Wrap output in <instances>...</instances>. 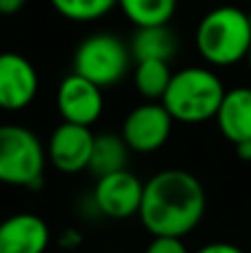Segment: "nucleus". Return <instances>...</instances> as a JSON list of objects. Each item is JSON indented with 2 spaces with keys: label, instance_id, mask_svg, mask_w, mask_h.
I'll return each mask as SVG.
<instances>
[{
  "label": "nucleus",
  "instance_id": "obj_1",
  "mask_svg": "<svg viewBox=\"0 0 251 253\" xmlns=\"http://www.w3.org/2000/svg\"><path fill=\"white\" fill-rule=\"evenodd\" d=\"M205 211L203 182L185 169H165L145 182L138 218L151 236L185 238L203 222Z\"/></svg>",
  "mask_w": 251,
  "mask_h": 253
},
{
  "label": "nucleus",
  "instance_id": "obj_2",
  "mask_svg": "<svg viewBox=\"0 0 251 253\" xmlns=\"http://www.w3.org/2000/svg\"><path fill=\"white\" fill-rule=\"evenodd\" d=\"M227 89L222 80L205 67H185L171 76L163 105L173 120L185 125H200L216 118Z\"/></svg>",
  "mask_w": 251,
  "mask_h": 253
},
{
  "label": "nucleus",
  "instance_id": "obj_3",
  "mask_svg": "<svg viewBox=\"0 0 251 253\" xmlns=\"http://www.w3.org/2000/svg\"><path fill=\"white\" fill-rule=\"evenodd\" d=\"M198 51L209 65L229 67L245 60L251 47L249 13L238 7L211 9L196 31Z\"/></svg>",
  "mask_w": 251,
  "mask_h": 253
},
{
  "label": "nucleus",
  "instance_id": "obj_4",
  "mask_svg": "<svg viewBox=\"0 0 251 253\" xmlns=\"http://www.w3.org/2000/svg\"><path fill=\"white\" fill-rule=\"evenodd\" d=\"M47 149L31 129L0 125V184L38 189L44 178Z\"/></svg>",
  "mask_w": 251,
  "mask_h": 253
},
{
  "label": "nucleus",
  "instance_id": "obj_5",
  "mask_svg": "<svg viewBox=\"0 0 251 253\" xmlns=\"http://www.w3.org/2000/svg\"><path fill=\"white\" fill-rule=\"evenodd\" d=\"M131 49L114 34H96L84 38L74 53V71L98 87L120 83L131 65Z\"/></svg>",
  "mask_w": 251,
  "mask_h": 253
},
{
  "label": "nucleus",
  "instance_id": "obj_6",
  "mask_svg": "<svg viewBox=\"0 0 251 253\" xmlns=\"http://www.w3.org/2000/svg\"><path fill=\"white\" fill-rule=\"evenodd\" d=\"M176 120L160 100H147L127 114L120 135L136 153H154L165 147Z\"/></svg>",
  "mask_w": 251,
  "mask_h": 253
},
{
  "label": "nucleus",
  "instance_id": "obj_7",
  "mask_svg": "<svg viewBox=\"0 0 251 253\" xmlns=\"http://www.w3.org/2000/svg\"><path fill=\"white\" fill-rule=\"evenodd\" d=\"M142 191H145V182L131 171L123 169L98 178L93 187V205L107 218L125 220L138 215Z\"/></svg>",
  "mask_w": 251,
  "mask_h": 253
},
{
  "label": "nucleus",
  "instance_id": "obj_8",
  "mask_svg": "<svg viewBox=\"0 0 251 253\" xmlns=\"http://www.w3.org/2000/svg\"><path fill=\"white\" fill-rule=\"evenodd\" d=\"M93 135L91 126L65 123L53 129L47 144V160L56 167L60 173H80L89 169L93 153Z\"/></svg>",
  "mask_w": 251,
  "mask_h": 253
},
{
  "label": "nucleus",
  "instance_id": "obj_9",
  "mask_svg": "<svg viewBox=\"0 0 251 253\" xmlns=\"http://www.w3.org/2000/svg\"><path fill=\"white\" fill-rule=\"evenodd\" d=\"M58 111H60L65 123L91 126L100 118L105 98H102V87L96 83L83 78L80 74H69L58 87Z\"/></svg>",
  "mask_w": 251,
  "mask_h": 253
},
{
  "label": "nucleus",
  "instance_id": "obj_10",
  "mask_svg": "<svg viewBox=\"0 0 251 253\" xmlns=\"http://www.w3.org/2000/svg\"><path fill=\"white\" fill-rule=\"evenodd\" d=\"M38 93V71L25 56L13 51L0 53V109L20 111Z\"/></svg>",
  "mask_w": 251,
  "mask_h": 253
},
{
  "label": "nucleus",
  "instance_id": "obj_11",
  "mask_svg": "<svg viewBox=\"0 0 251 253\" xmlns=\"http://www.w3.org/2000/svg\"><path fill=\"white\" fill-rule=\"evenodd\" d=\"M49 242L51 231L36 213H16L0 222V253H44Z\"/></svg>",
  "mask_w": 251,
  "mask_h": 253
},
{
  "label": "nucleus",
  "instance_id": "obj_12",
  "mask_svg": "<svg viewBox=\"0 0 251 253\" xmlns=\"http://www.w3.org/2000/svg\"><path fill=\"white\" fill-rule=\"evenodd\" d=\"M216 123L220 133L229 142L240 144L251 140V89L236 87L225 91L220 109L216 114Z\"/></svg>",
  "mask_w": 251,
  "mask_h": 253
},
{
  "label": "nucleus",
  "instance_id": "obj_13",
  "mask_svg": "<svg viewBox=\"0 0 251 253\" xmlns=\"http://www.w3.org/2000/svg\"><path fill=\"white\" fill-rule=\"evenodd\" d=\"M131 56L136 62L140 60H165L169 62L176 53V38L167 25L138 27L131 40Z\"/></svg>",
  "mask_w": 251,
  "mask_h": 253
},
{
  "label": "nucleus",
  "instance_id": "obj_14",
  "mask_svg": "<svg viewBox=\"0 0 251 253\" xmlns=\"http://www.w3.org/2000/svg\"><path fill=\"white\" fill-rule=\"evenodd\" d=\"M129 151L123 135L116 133H100L96 135V142H93V153H91V162H89V169L91 173H96L98 178L107 173H116V171L127 169L129 162Z\"/></svg>",
  "mask_w": 251,
  "mask_h": 253
},
{
  "label": "nucleus",
  "instance_id": "obj_15",
  "mask_svg": "<svg viewBox=\"0 0 251 253\" xmlns=\"http://www.w3.org/2000/svg\"><path fill=\"white\" fill-rule=\"evenodd\" d=\"M171 69L165 60H140L133 69V84L138 93L147 100H163L169 83H171Z\"/></svg>",
  "mask_w": 251,
  "mask_h": 253
},
{
  "label": "nucleus",
  "instance_id": "obj_16",
  "mask_svg": "<svg viewBox=\"0 0 251 253\" xmlns=\"http://www.w3.org/2000/svg\"><path fill=\"white\" fill-rule=\"evenodd\" d=\"M178 0H118V7L136 27L167 25Z\"/></svg>",
  "mask_w": 251,
  "mask_h": 253
},
{
  "label": "nucleus",
  "instance_id": "obj_17",
  "mask_svg": "<svg viewBox=\"0 0 251 253\" xmlns=\"http://www.w3.org/2000/svg\"><path fill=\"white\" fill-rule=\"evenodd\" d=\"M58 13L74 22H91L107 16L118 0H49Z\"/></svg>",
  "mask_w": 251,
  "mask_h": 253
},
{
  "label": "nucleus",
  "instance_id": "obj_18",
  "mask_svg": "<svg viewBox=\"0 0 251 253\" xmlns=\"http://www.w3.org/2000/svg\"><path fill=\"white\" fill-rule=\"evenodd\" d=\"M145 253H189L182 238H167V236H154V240L147 245Z\"/></svg>",
  "mask_w": 251,
  "mask_h": 253
},
{
  "label": "nucleus",
  "instance_id": "obj_19",
  "mask_svg": "<svg viewBox=\"0 0 251 253\" xmlns=\"http://www.w3.org/2000/svg\"><path fill=\"white\" fill-rule=\"evenodd\" d=\"M196 253H245L240 247L231 245V242H209V245L200 247Z\"/></svg>",
  "mask_w": 251,
  "mask_h": 253
},
{
  "label": "nucleus",
  "instance_id": "obj_20",
  "mask_svg": "<svg viewBox=\"0 0 251 253\" xmlns=\"http://www.w3.org/2000/svg\"><path fill=\"white\" fill-rule=\"evenodd\" d=\"M27 0H0V16H13L25 7Z\"/></svg>",
  "mask_w": 251,
  "mask_h": 253
},
{
  "label": "nucleus",
  "instance_id": "obj_21",
  "mask_svg": "<svg viewBox=\"0 0 251 253\" xmlns=\"http://www.w3.org/2000/svg\"><path fill=\"white\" fill-rule=\"evenodd\" d=\"M236 153H238L240 160L251 162V140H245V142L236 144Z\"/></svg>",
  "mask_w": 251,
  "mask_h": 253
},
{
  "label": "nucleus",
  "instance_id": "obj_22",
  "mask_svg": "<svg viewBox=\"0 0 251 253\" xmlns=\"http://www.w3.org/2000/svg\"><path fill=\"white\" fill-rule=\"evenodd\" d=\"M247 60H249V69H251V47H249V53H247Z\"/></svg>",
  "mask_w": 251,
  "mask_h": 253
},
{
  "label": "nucleus",
  "instance_id": "obj_23",
  "mask_svg": "<svg viewBox=\"0 0 251 253\" xmlns=\"http://www.w3.org/2000/svg\"><path fill=\"white\" fill-rule=\"evenodd\" d=\"M249 25H251V11H249Z\"/></svg>",
  "mask_w": 251,
  "mask_h": 253
}]
</instances>
